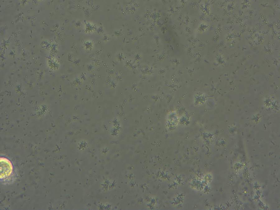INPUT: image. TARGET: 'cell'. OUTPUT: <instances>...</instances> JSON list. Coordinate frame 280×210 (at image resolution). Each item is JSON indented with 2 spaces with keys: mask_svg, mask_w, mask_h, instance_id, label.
<instances>
[{
  "mask_svg": "<svg viewBox=\"0 0 280 210\" xmlns=\"http://www.w3.org/2000/svg\"><path fill=\"white\" fill-rule=\"evenodd\" d=\"M13 170V166L10 161L6 158L0 157V180L9 177Z\"/></svg>",
  "mask_w": 280,
  "mask_h": 210,
  "instance_id": "6da1fadb",
  "label": "cell"
}]
</instances>
